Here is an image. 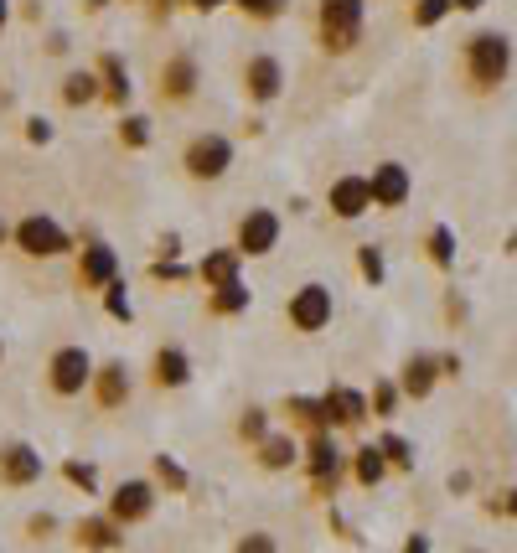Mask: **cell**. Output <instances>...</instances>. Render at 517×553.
I'll return each instance as SVG.
<instances>
[{"mask_svg": "<svg viewBox=\"0 0 517 553\" xmlns=\"http://www.w3.org/2000/svg\"><path fill=\"white\" fill-rule=\"evenodd\" d=\"M368 404H373V414H378V419H393V409H399V388H393L388 378H383V383H373V398H368Z\"/></svg>", "mask_w": 517, "mask_h": 553, "instance_id": "cell-36", "label": "cell"}, {"mask_svg": "<svg viewBox=\"0 0 517 553\" xmlns=\"http://www.w3.org/2000/svg\"><path fill=\"white\" fill-rule=\"evenodd\" d=\"M238 435L249 440V445L269 440V414H264V409H243V419H238Z\"/></svg>", "mask_w": 517, "mask_h": 553, "instance_id": "cell-35", "label": "cell"}, {"mask_svg": "<svg viewBox=\"0 0 517 553\" xmlns=\"http://www.w3.org/2000/svg\"><path fill=\"white\" fill-rule=\"evenodd\" d=\"M352 476H357V486H378L383 476H388V455H383V445H362L357 455H352Z\"/></svg>", "mask_w": 517, "mask_h": 553, "instance_id": "cell-23", "label": "cell"}, {"mask_svg": "<svg viewBox=\"0 0 517 553\" xmlns=\"http://www.w3.org/2000/svg\"><path fill=\"white\" fill-rule=\"evenodd\" d=\"M368 181H373V207H404L414 197V176L399 161H378Z\"/></svg>", "mask_w": 517, "mask_h": 553, "instance_id": "cell-12", "label": "cell"}, {"mask_svg": "<svg viewBox=\"0 0 517 553\" xmlns=\"http://www.w3.org/2000/svg\"><path fill=\"white\" fill-rule=\"evenodd\" d=\"M326 207L337 212L342 223H357L362 212L373 207V181H368V176H337V181L326 187Z\"/></svg>", "mask_w": 517, "mask_h": 553, "instance_id": "cell-11", "label": "cell"}, {"mask_svg": "<svg viewBox=\"0 0 517 553\" xmlns=\"http://www.w3.org/2000/svg\"><path fill=\"white\" fill-rule=\"evenodd\" d=\"M119 140H125L130 150H145V145H150V119H145V114H125V125H119Z\"/></svg>", "mask_w": 517, "mask_h": 553, "instance_id": "cell-34", "label": "cell"}, {"mask_svg": "<svg viewBox=\"0 0 517 553\" xmlns=\"http://www.w3.org/2000/svg\"><path fill=\"white\" fill-rule=\"evenodd\" d=\"M430 259L440 264V269H455V233L440 223V228H430Z\"/></svg>", "mask_w": 517, "mask_h": 553, "instance_id": "cell-30", "label": "cell"}, {"mask_svg": "<svg viewBox=\"0 0 517 553\" xmlns=\"http://www.w3.org/2000/svg\"><path fill=\"white\" fill-rule=\"evenodd\" d=\"M306 455H311L306 466H311L316 491H321V497H331V491H337V476H342V450H337V440H331V435H316Z\"/></svg>", "mask_w": 517, "mask_h": 553, "instance_id": "cell-16", "label": "cell"}, {"mask_svg": "<svg viewBox=\"0 0 517 553\" xmlns=\"http://www.w3.org/2000/svg\"><path fill=\"white\" fill-rule=\"evenodd\" d=\"M130 367L125 362H99V373H94V398H99V409H125L130 404Z\"/></svg>", "mask_w": 517, "mask_h": 553, "instance_id": "cell-17", "label": "cell"}, {"mask_svg": "<svg viewBox=\"0 0 517 553\" xmlns=\"http://www.w3.org/2000/svg\"><path fill=\"white\" fill-rule=\"evenodd\" d=\"M300 460V445L290 440V435H269V440H259V466L264 471H290Z\"/></svg>", "mask_w": 517, "mask_h": 553, "instance_id": "cell-24", "label": "cell"}, {"mask_svg": "<svg viewBox=\"0 0 517 553\" xmlns=\"http://www.w3.org/2000/svg\"><path fill=\"white\" fill-rule=\"evenodd\" d=\"M6 238H11V233H6V223H0V243H6Z\"/></svg>", "mask_w": 517, "mask_h": 553, "instance_id": "cell-48", "label": "cell"}, {"mask_svg": "<svg viewBox=\"0 0 517 553\" xmlns=\"http://www.w3.org/2000/svg\"><path fill=\"white\" fill-rule=\"evenodd\" d=\"M99 83H104V99H109V104H130V94H135L130 68H125V57H119V52H104V57H99Z\"/></svg>", "mask_w": 517, "mask_h": 553, "instance_id": "cell-20", "label": "cell"}, {"mask_svg": "<svg viewBox=\"0 0 517 553\" xmlns=\"http://www.w3.org/2000/svg\"><path fill=\"white\" fill-rule=\"evenodd\" d=\"M249 290H243V280L238 285H223V290H212V300H207V311L212 316H243V311H249Z\"/></svg>", "mask_w": 517, "mask_h": 553, "instance_id": "cell-26", "label": "cell"}, {"mask_svg": "<svg viewBox=\"0 0 517 553\" xmlns=\"http://www.w3.org/2000/svg\"><path fill=\"white\" fill-rule=\"evenodd\" d=\"M119 280V254L109 243H88L83 259H78V285L83 290H109Z\"/></svg>", "mask_w": 517, "mask_h": 553, "instance_id": "cell-13", "label": "cell"}, {"mask_svg": "<svg viewBox=\"0 0 517 553\" xmlns=\"http://www.w3.org/2000/svg\"><path fill=\"white\" fill-rule=\"evenodd\" d=\"M63 476H68L73 486H83L88 497H94V491H99V476H94V466H83V460H68V466H63Z\"/></svg>", "mask_w": 517, "mask_h": 553, "instance_id": "cell-38", "label": "cell"}, {"mask_svg": "<svg viewBox=\"0 0 517 553\" xmlns=\"http://www.w3.org/2000/svg\"><path fill=\"white\" fill-rule=\"evenodd\" d=\"M42 450L26 445V440H11L0 445V486H37L42 481Z\"/></svg>", "mask_w": 517, "mask_h": 553, "instance_id": "cell-10", "label": "cell"}, {"mask_svg": "<svg viewBox=\"0 0 517 553\" xmlns=\"http://www.w3.org/2000/svg\"><path fill=\"white\" fill-rule=\"evenodd\" d=\"M233 166V140L218 135V130H202L187 140V150H181V171H187L192 181H223Z\"/></svg>", "mask_w": 517, "mask_h": 553, "instance_id": "cell-3", "label": "cell"}, {"mask_svg": "<svg viewBox=\"0 0 517 553\" xmlns=\"http://www.w3.org/2000/svg\"><path fill=\"white\" fill-rule=\"evenodd\" d=\"M88 553H94V548H88Z\"/></svg>", "mask_w": 517, "mask_h": 553, "instance_id": "cell-50", "label": "cell"}, {"mask_svg": "<svg viewBox=\"0 0 517 553\" xmlns=\"http://www.w3.org/2000/svg\"><path fill=\"white\" fill-rule=\"evenodd\" d=\"M404 553H430V538H424V533H414V538L404 543Z\"/></svg>", "mask_w": 517, "mask_h": 553, "instance_id": "cell-44", "label": "cell"}, {"mask_svg": "<svg viewBox=\"0 0 517 553\" xmlns=\"http://www.w3.org/2000/svg\"><path fill=\"white\" fill-rule=\"evenodd\" d=\"M238 553H275V538H269V533H249V538L238 543Z\"/></svg>", "mask_w": 517, "mask_h": 553, "instance_id": "cell-39", "label": "cell"}, {"mask_svg": "<svg viewBox=\"0 0 517 553\" xmlns=\"http://www.w3.org/2000/svg\"><path fill=\"white\" fill-rule=\"evenodd\" d=\"M26 140H32V145H47V140H52V125H47V119H26Z\"/></svg>", "mask_w": 517, "mask_h": 553, "instance_id": "cell-40", "label": "cell"}, {"mask_svg": "<svg viewBox=\"0 0 517 553\" xmlns=\"http://www.w3.org/2000/svg\"><path fill=\"white\" fill-rule=\"evenodd\" d=\"M125 543V528L114 517H83L78 522V548H94V553H109Z\"/></svg>", "mask_w": 517, "mask_h": 553, "instance_id": "cell-21", "label": "cell"}, {"mask_svg": "<svg viewBox=\"0 0 517 553\" xmlns=\"http://www.w3.org/2000/svg\"><path fill=\"white\" fill-rule=\"evenodd\" d=\"M197 57L192 52H176V57H166V68H161V99H171V104H187L192 94H197Z\"/></svg>", "mask_w": 517, "mask_h": 553, "instance_id": "cell-14", "label": "cell"}, {"mask_svg": "<svg viewBox=\"0 0 517 553\" xmlns=\"http://www.w3.org/2000/svg\"><path fill=\"white\" fill-rule=\"evenodd\" d=\"M362 16H368V0H321L316 6V26H321V47L326 52H352L362 42Z\"/></svg>", "mask_w": 517, "mask_h": 553, "instance_id": "cell-2", "label": "cell"}, {"mask_svg": "<svg viewBox=\"0 0 517 553\" xmlns=\"http://www.w3.org/2000/svg\"><path fill=\"white\" fill-rule=\"evenodd\" d=\"M104 311H109L114 321H130V316H135V305H130V290H125V280H114V285L104 290Z\"/></svg>", "mask_w": 517, "mask_h": 553, "instance_id": "cell-32", "label": "cell"}, {"mask_svg": "<svg viewBox=\"0 0 517 553\" xmlns=\"http://www.w3.org/2000/svg\"><path fill=\"white\" fill-rule=\"evenodd\" d=\"M233 6H238L243 16H254V21H275V16L285 11V0H233Z\"/></svg>", "mask_w": 517, "mask_h": 553, "instance_id": "cell-37", "label": "cell"}, {"mask_svg": "<svg viewBox=\"0 0 517 553\" xmlns=\"http://www.w3.org/2000/svg\"><path fill=\"white\" fill-rule=\"evenodd\" d=\"M512 73V37L507 32H476L466 42V78L476 94H492Z\"/></svg>", "mask_w": 517, "mask_h": 553, "instance_id": "cell-1", "label": "cell"}, {"mask_svg": "<svg viewBox=\"0 0 517 553\" xmlns=\"http://www.w3.org/2000/svg\"><path fill=\"white\" fill-rule=\"evenodd\" d=\"M0 362H6V342H0Z\"/></svg>", "mask_w": 517, "mask_h": 553, "instance_id": "cell-49", "label": "cell"}, {"mask_svg": "<svg viewBox=\"0 0 517 553\" xmlns=\"http://www.w3.org/2000/svg\"><path fill=\"white\" fill-rule=\"evenodd\" d=\"M238 264H243L238 249H218V254H207V259L197 264V274H202L207 290H223V285H238Z\"/></svg>", "mask_w": 517, "mask_h": 553, "instance_id": "cell-22", "label": "cell"}, {"mask_svg": "<svg viewBox=\"0 0 517 553\" xmlns=\"http://www.w3.org/2000/svg\"><path fill=\"white\" fill-rule=\"evenodd\" d=\"M357 269H362V280H368V285H383V249H378V243H362V249H357Z\"/></svg>", "mask_w": 517, "mask_h": 553, "instance_id": "cell-31", "label": "cell"}, {"mask_svg": "<svg viewBox=\"0 0 517 553\" xmlns=\"http://www.w3.org/2000/svg\"><path fill=\"white\" fill-rule=\"evenodd\" d=\"M99 94H104L99 73H83V68H78V73H68V78H63V104H68V109H83V104H94Z\"/></svg>", "mask_w": 517, "mask_h": 553, "instance_id": "cell-25", "label": "cell"}, {"mask_svg": "<svg viewBox=\"0 0 517 553\" xmlns=\"http://www.w3.org/2000/svg\"><path fill=\"white\" fill-rule=\"evenodd\" d=\"M285 316H290V326L300 331V336H316V331H326L331 326V290L326 285H300L295 295H290V305H285Z\"/></svg>", "mask_w": 517, "mask_h": 553, "instance_id": "cell-7", "label": "cell"}, {"mask_svg": "<svg viewBox=\"0 0 517 553\" xmlns=\"http://www.w3.org/2000/svg\"><path fill=\"white\" fill-rule=\"evenodd\" d=\"M455 11V0H414V26H440Z\"/></svg>", "mask_w": 517, "mask_h": 553, "instance_id": "cell-33", "label": "cell"}, {"mask_svg": "<svg viewBox=\"0 0 517 553\" xmlns=\"http://www.w3.org/2000/svg\"><path fill=\"white\" fill-rule=\"evenodd\" d=\"M176 254H181V238L166 233V238H161V259H176Z\"/></svg>", "mask_w": 517, "mask_h": 553, "instance_id": "cell-43", "label": "cell"}, {"mask_svg": "<svg viewBox=\"0 0 517 553\" xmlns=\"http://www.w3.org/2000/svg\"><path fill=\"white\" fill-rule=\"evenodd\" d=\"M440 378H445V373H440V357L414 352V357L404 362V373H399V388H404L409 398H430V388H435Z\"/></svg>", "mask_w": 517, "mask_h": 553, "instance_id": "cell-18", "label": "cell"}, {"mask_svg": "<svg viewBox=\"0 0 517 553\" xmlns=\"http://www.w3.org/2000/svg\"><path fill=\"white\" fill-rule=\"evenodd\" d=\"M233 249L243 259H264V254H275L280 249V212H269V207H249L243 212V223H238V243Z\"/></svg>", "mask_w": 517, "mask_h": 553, "instance_id": "cell-6", "label": "cell"}, {"mask_svg": "<svg viewBox=\"0 0 517 553\" xmlns=\"http://www.w3.org/2000/svg\"><path fill=\"white\" fill-rule=\"evenodd\" d=\"M156 486H166V491H187L192 476L176 466V455H156Z\"/></svg>", "mask_w": 517, "mask_h": 553, "instance_id": "cell-28", "label": "cell"}, {"mask_svg": "<svg viewBox=\"0 0 517 553\" xmlns=\"http://www.w3.org/2000/svg\"><path fill=\"white\" fill-rule=\"evenodd\" d=\"M94 373H99V362L88 357V347H57L47 357V388L57 398H78L83 388H94Z\"/></svg>", "mask_w": 517, "mask_h": 553, "instance_id": "cell-4", "label": "cell"}, {"mask_svg": "<svg viewBox=\"0 0 517 553\" xmlns=\"http://www.w3.org/2000/svg\"><path fill=\"white\" fill-rule=\"evenodd\" d=\"M52 528H57V517H52V512H37L32 522H26V533H32V538H47Z\"/></svg>", "mask_w": 517, "mask_h": 553, "instance_id": "cell-41", "label": "cell"}, {"mask_svg": "<svg viewBox=\"0 0 517 553\" xmlns=\"http://www.w3.org/2000/svg\"><path fill=\"white\" fill-rule=\"evenodd\" d=\"M6 16H11V0H0V26H6Z\"/></svg>", "mask_w": 517, "mask_h": 553, "instance_id": "cell-47", "label": "cell"}, {"mask_svg": "<svg viewBox=\"0 0 517 553\" xmlns=\"http://www.w3.org/2000/svg\"><path fill=\"white\" fill-rule=\"evenodd\" d=\"M378 445H383V455H388V466H399V471H414V445H409L404 435H393V429H388V435H383Z\"/></svg>", "mask_w": 517, "mask_h": 553, "instance_id": "cell-29", "label": "cell"}, {"mask_svg": "<svg viewBox=\"0 0 517 553\" xmlns=\"http://www.w3.org/2000/svg\"><path fill=\"white\" fill-rule=\"evenodd\" d=\"M285 409H290L295 419H306V424L316 429V435H326V429H331V424H326V404H321V398H306V393H290V398H285Z\"/></svg>", "mask_w": 517, "mask_h": 553, "instance_id": "cell-27", "label": "cell"}, {"mask_svg": "<svg viewBox=\"0 0 517 553\" xmlns=\"http://www.w3.org/2000/svg\"><path fill=\"white\" fill-rule=\"evenodd\" d=\"M285 88V68L275 52H254L249 63H243V94H249L254 104H275Z\"/></svg>", "mask_w": 517, "mask_h": 553, "instance_id": "cell-9", "label": "cell"}, {"mask_svg": "<svg viewBox=\"0 0 517 553\" xmlns=\"http://www.w3.org/2000/svg\"><path fill=\"white\" fill-rule=\"evenodd\" d=\"M11 238H16V249H21L26 259H57V254H68V249H73V238L63 233V223L42 218V212H32V218H21Z\"/></svg>", "mask_w": 517, "mask_h": 553, "instance_id": "cell-5", "label": "cell"}, {"mask_svg": "<svg viewBox=\"0 0 517 553\" xmlns=\"http://www.w3.org/2000/svg\"><path fill=\"white\" fill-rule=\"evenodd\" d=\"M150 274H156V280H181L187 269H181L176 259H156V264H150Z\"/></svg>", "mask_w": 517, "mask_h": 553, "instance_id": "cell-42", "label": "cell"}, {"mask_svg": "<svg viewBox=\"0 0 517 553\" xmlns=\"http://www.w3.org/2000/svg\"><path fill=\"white\" fill-rule=\"evenodd\" d=\"M486 0H455V11H481Z\"/></svg>", "mask_w": 517, "mask_h": 553, "instance_id": "cell-46", "label": "cell"}, {"mask_svg": "<svg viewBox=\"0 0 517 553\" xmlns=\"http://www.w3.org/2000/svg\"><path fill=\"white\" fill-rule=\"evenodd\" d=\"M150 512H156V481H119L114 486L109 517L119 522V528H135V522H145Z\"/></svg>", "mask_w": 517, "mask_h": 553, "instance_id": "cell-8", "label": "cell"}, {"mask_svg": "<svg viewBox=\"0 0 517 553\" xmlns=\"http://www.w3.org/2000/svg\"><path fill=\"white\" fill-rule=\"evenodd\" d=\"M150 383L156 388H187L192 383V357L181 347H161L156 362H150Z\"/></svg>", "mask_w": 517, "mask_h": 553, "instance_id": "cell-19", "label": "cell"}, {"mask_svg": "<svg viewBox=\"0 0 517 553\" xmlns=\"http://www.w3.org/2000/svg\"><path fill=\"white\" fill-rule=\"evenodd\" d=\"M321 404H326V424L331 429H352V424L368 419V409H373L368 393H357V388H326Z\"/></svg>", "mask_w": 517, "mask_h": 553, "instance_id": "cell-15", "label": "cell"}, {"mask_svg": "<svg viewBox=\"0 0 517 553\" xmlns=\"http://www.w3.org/2000/svg\"><path fill=\"white\" fill-rule=\"evenodd\" d=\"M197 11H218V6H228V0H192Z\"/></svg>", "mask_w": 517, "mask_h": 553, "instance_id": "cell-45", "label": "cell"}]
</instances>
